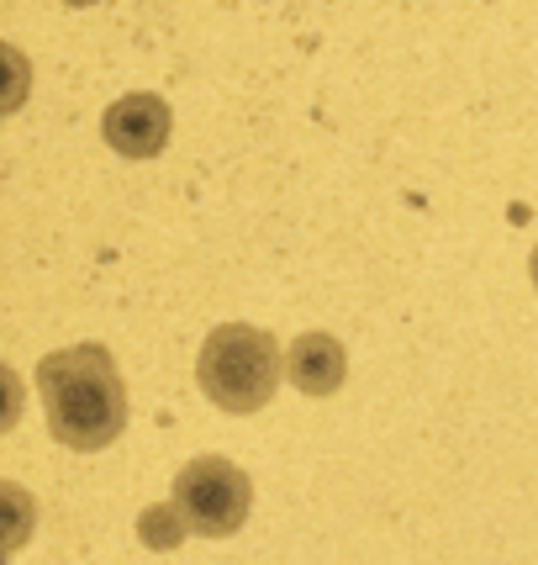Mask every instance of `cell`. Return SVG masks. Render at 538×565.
Returning <instances> with one entry per match:
<instances>
[{
    "instance_id": "cell-1",
    "label": "cell",
    "mask_w": 538,
    "mask_h": 565,
    "mask_svg": "<svg viewBox=\"0 0 538 565\" xmlns=\"http://www.w3.org/2000/svg\"><path fill=\"white\" fill-rule=\"evenodd\" d=\"M37 392H43L49 434L64 449L96 455L106 444H117V434L127 428V386L106 344H74L43 354Z\"/></svg>"
},
{
    "instance_id": "cell-2",
    "label": "cell",
    "mask_w": 538,
    "mask_h": 565,
    "mask_svg": "<svg viewBox=\"0 0 538 565\" xmlns=\"http://www.w3.org/2000/svg\"><path fill=\"white\" fill-rule=\"evenodd\" d=\"M280 370H286V349L275 344V333L254 328V322H222L201 344L196 381L212 407L244 418V413L269 407V396L280 386Z\"/></svg>"
},
{
    "instance_id": "cell-3",
    "label": "cell",
    "mask_w": 538,
    "mask_h": 565,
    "mask_svg": "<svg viewBox=\"0 0 538 565\" xmlns=\"http://www.w3.org/2000/svg\"><path fill=\"white\" fill-rule=\"evenodd\" d=\"M174 508L201 540H227L244 529L254 508V481L244 466H233L227 455H196L191 466L174 476Z\"/></svg>"
},
{
    "instance_id": "cell-4",
    "label": "cell",
    "mask_w": 538,
    "mask_h": 565,
    "mask_svg": "<svg viewBox=\"0 0 538 565\" xmlns=\"http://www.w3.org/2000/svg\"><path fill=\"white\" fill-rule=\"evenodd\" d=\"M174 117H170V100L153 96V90H132V96L111 100L106 117H100V138L127 153V159H153L159 148L170 143Z\"/></svg>"
},
{
    "instance_id": "cell-5",
    "label": "cell",
    "mask_w": 538,
    "mask_h": 565,
    "mask_svg": "<svg viewBox=\"0 0 538 565\" xmlns=\"http://www.w3.org/2000/svg\"><path fill=\"white\" fill-rule=\"evenodd\" d=\"M286 375L295 381V392L306 396H333L348 375V349L333 333H301L286 349Z\"/></svg>"
},
{
    "instance_id": "cell-6",
    "label": "cell",
    "mask_w": 538,
    "mask_h": 565,
    "mask_svg": "<svg viewBox=\"0 0 538 565\" xmlns=\"http://www.w3.org/2000/svg\"><path fill=\"white\" fill-rule=\"evenodd\" d=\"M138 534H143L148 550H174V544L191 534V523L180 518V508H174V502H159V508H148V513L138 518Z\"/></svg>"
},
{
    "instance_id": "cell-7",
    "label": "cell",
    "mask_w": 538,
    "mask_h": 565,
    "mask_svg": "<svg viewBox=\"0 0 538 565\" xmlns=\"http://www.w3.org/2000/svg\"><path fill=\"white\" fill-rule=\"evenodd\" d=\"M528 270H534V291H538V248H534V259H528Z\"/></svg>"
},
{
    "instance_id": "cell-8",
    "label": "cell",
    "mask_w": 538,
    "mask_h": 565,
    "mask_svg": "<svg viewBox=\"0 0 538 565\" xmlns=\"http://www.w3.org/2000/svg\"><path fill=\"white\" fill-rule=\"evenodd\" d=\"M64 6H96V0H64Z\"/></svg>"
}]
</instances>
